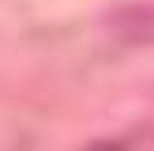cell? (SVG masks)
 I'll return each instance as SVG.
<instances>
[{
  "instance_id": "1",
  "label": "cell",
  "mask_w": 154,
  "mask_h": 151,
  "mask_svg": "<svg viewBox=\"0 0 154 151\" xmlns=\"http://www.w3.org/2000/svg\"><path fill=\"white\" fill-rule=\"evenodd\" d=\"M113 23L120 27V34H124V38L154 42V8H124Z\"/></svg>"
}]
</instances>
